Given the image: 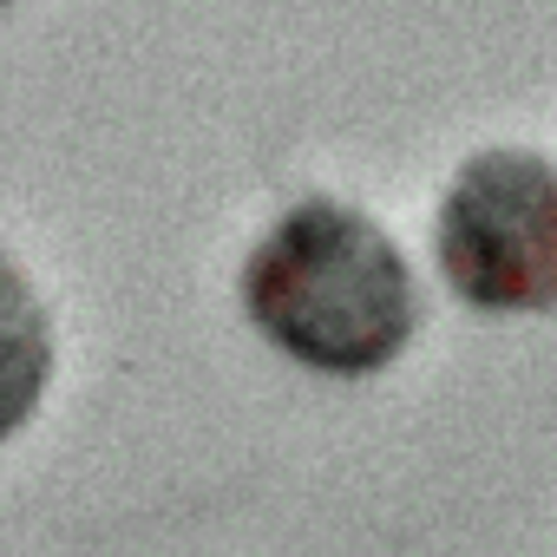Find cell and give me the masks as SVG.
<instances>
[{
	"instance_id": "cell-4",
	"label": "cell",
	"mask_w": 557,
	"mask_h": 557,
	"mask_svg": "<svg viewBox=\"0 0 557 557\" xmlns=\"http://www.w3.org/2000/svg\"><path fill=\"white\" fill-rule=\"evenodd\" d=\"M0 8H8V0H0Z\"/></svg>"
},
{
	"instance_id": "cell-2",
	"label": "cell",
	"mask_w": 557,
	"mask_h": 557,
	"mask_svg": "<svg viewBox=\"0 0 557 557\" xmlns=\"http://www.w3.org/2000/svg\"><path fill=\"white\" fill-rule=\"evenodd\" d=\"M440 269L459 302L485 315L557 309V164L537 151H479L440 203Z\"/></svg>"
},
{
	"instance_id": "cell-3",
	"label": "cell",
	"mask_w": 557,
	"mask_h": 557,
	"mask_svg": "<svg viewBox=\"0 0 557 557\" xmlns=\"http://www.w3.org/2000/svg\"><path fill=\"white\" fill-rule=\"evenodd\" d=\"M53 381V315L21 275V262L0 256V440H14Z\"/></svg>"
},
{
	"instance_id": "cell-1",
	"label": "cell",
	"mask_w": 557,
	"mask_h": 557,
	"mask_svg": "<svg viewBox=\"0 0 557 557\" xmlns=\"http://www.w3.org/2000/svg\"><path fill=\"white\" fill-rule=\"evenodd\" d=\"M236 296L269 348L335 381L381 374L420 329V283L400 243L342 197H302L275 216Z\"/></svg>"
}]
</instances>
